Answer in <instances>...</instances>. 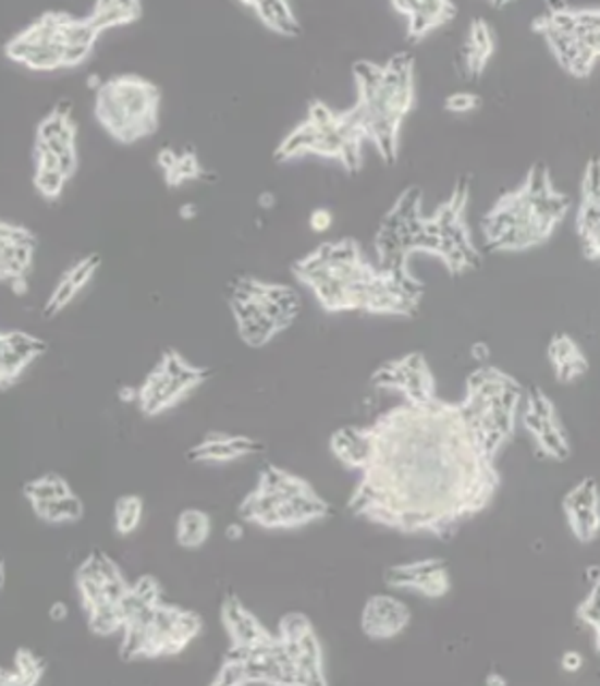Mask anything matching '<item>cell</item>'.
Wrapping results in <instances>:
<instances>
[{"label": "cell", "instance_id": "836d02e7", "mask_svg": "<svg viewBox=\"0 0 600 686\" xmlns=\"http://www.w3.org/2000/svg\"><path fill=\"white\" fill-rule=\"evenodd\" d=\"M212 532L210 515L201 509H185L176 519V543L183 549H200Z\"/></svg>", "mask_w": 600, "mask_h": 686}, {"label": "cell", "instance_id": "ac0fdd59", "mask_svg": "<svg viewBox=\"0 0 600 686\" xmlns=\"http://www.w3.org/2000/svg\"><path fill=\"white\" fill-rule=\"evenodd\" d=\"M384 584L391 590L412 592L423 599H442L453 588L449 564L442 558L393 564L384 571Z\"/></svg>", "mask_w": 600, "mask_h": 686}, {"label": "cell", "instance_id": "1f68e13d", "mask_svg": "<svg viewBox=\"0 0 600 686\" xmlns=\"http://www.w3.org/2000/svg\"><path fill=\"white\" fill-rule=\"evenodd\" d=\"M245 9L254 11L256 17L279 35L283 37H298L303 33V24L294 13V7L287 2H268V0H254V2H243Z\"/></svg>", "mask_w": 600, "mask_h": 686}, {"label": "cell", "instance_id": "3957f363", "mask_svg": "<svg viewBox=\"0 0 600 686\" xmlns=\"http://www.w3.org/2000/svg\"><path fill=\"white\" fill-rule=\"evenodd\" d=\"M467 206L469 176L460 179L453 194L429 215L423 210V192L407 187L378 225V265L387 271L409 274V260L416 254H429L453 277L480 269L482 254L467 223Z\"/></svg>", "mask_w": 600, "mask_h": 686}, {"label": "cell", "instance_id": "7bdbcfd3", "mask_svg": "<svg viewBox=\"0 0 600 686\" xmlns=\"http://www.w3.org/2000/svg\"><path fill=\"white\" fill-rule=\"evenodd\" d=\"M228 537L230 539H243V528H241V524H232L230 528H228Z\"/></svg>", "mask_w": 600, "mask_h": 686}, {"label": "cell", "instance_id": "7a4b0ae2", "mask_svg": "<svg viewBox=\"0 0 600 686\" xmlns=\"http://www.w3.org/2000/svg\"><path fill=\"white\" fill-rule=\"evenodd\" d=\"M294 277L314 292L325 311H360L369 316H416L425 283L371 262L354 238L322 243L292 265Z\"/></svg>", "mask_w": 600, "mask_h": 686}, {"label": "cell", "instance_id": "f35d334b", "mask_svg": "<svg viewBox=\"0 0 600 686\" xmlns=\"http://www.w3.org/2000/svg\"><path fill=\"white\" fill-rule=\"evenodd\" d=\"M480 103H482L480 95H476L472 90H457L444 99V110L451 114H467V112L478 110Z\"/></svg>", "mask_w": 600, "mask_h": 686}, {"label": "cell", "instance_id": "6da1fadb", "mask_svg": "<svg viewBox=\"0 0 600 686\" xmlns=\"http://www.w3.org/2000/svg\"><path fill=\"white\" fill-rule=\"evenodd\" d=\"M524 391L511 373L480 365L457 402L403 400L365 427L336 429L331 451L358 473L352 515L412 537L457 535L500 489L498 460L515 436Z\"/></svg>", "mask_w": 600, "mask_h": 686}, {"label": "cell", "instance_id": "60d3db41", "mask_svg": "<svg viewBox=\"0 0 600 686\" xmlns=\"http://www.w3.org/2000/svg\"><path fill=\"white\" fill-rule=\"evenodd\" d=\"M562 667H564L566 672H579V670L584 667V659H581V654H579V652H575V650L566 652V654H564V659H562Z\"/></svg>", "mask_w": 600, "mask_h": 686}, {"label": "cell", "instance_id": "9a60e30c", "mask_svg": "<svg viewBox=\"0 0 600 686\" xmlns=\"http://www.w3.org/2000/svg\"><path fill=\"white\" fill-rule=\"evenodd\" d=\"M522 425L532 442L534 457L540 462H566L573 453L566 425L555 402L540 389L530 387L524 391L519 411Z\"/></svg>", "mask_w": 600, "mask_h": 686}, {"label": "cell", "instance_id": "4fadbf2b", "mask_svg": "<svg viewBox=\"0 0 600 686\" xmlns=\"http://www.w3.org/2000/svg\"><path fill=\"white\" fill-rule=\"evenodd\" d=\"M69 13L48 11L11 37L4 46L9 61L30 71L73 69V50L68 33Z\"/></svg>", "mask_w": 600, "mask_h": 686}, {"label": "cell", "instance_id": "4dcf8cb0", "mask_svg": "<svg viewBox=\"0 0 600 686\" xmlns=\"http://www.w3.org/2000/svg\"><path fill=\"white\" fill-rule=\"evenodd\" d=\"M157 166L161 168L168 187H181L189 181H198L204 176L200 159L189 148L183 152H176L170 146L161 148L157 155Z\"/></svg>", "mask_w": 600, "mask_h": 686}, {"label": "cell", "instance_id": "ffe728a7", "mask_svg": "<svg viewBox=\"0 0 600 686\" xmlns=\"http://www.w3.org/2000/svg\"><path fill=\"white\" fill-rule=\"evenodd\" d=\"M562 511L571 535L590 546L600 537V487L592 477L575 482L562 498Z\"/></svg>", "mask_w": 600, "mask_h": 686}, {"label": "cell", "instance_id": "5b68a950", "mask_svg": "<svg viewBox=\"0 0 600 686\" xmlns=\"http://www.w3.org/2000/svg\"><path fill=\"white\" fill-rule=\"evenodd\" d=\"M416 61L409 52L393 54L384 63L358 61L352 68L356 84L354 110L367 132V139L378 148L382 161L393 166L400 155L401 127L414 110Z\"/></svg>", "mask_w": 600, "mask_h": 686}, {"label": "cell", "instance_id": "7402d4cb", "mask_svg": "<svg viewBox=\"0 0 600 686\" xmlns=\"http://www.w3.org/2000/svg\"><path fill=\"white\" fill-rule=\"evenodd\" d=\"M35 144L59 157L69 179L77 170V127L71 119V103L61 101L37 125Z\"/></svg>", "mask_w": 600, "mask_h": 686}, {"label": "cell", "instance_id": "bcb514c9", "mask_svg": "<svg viewBox=\"0 0 600 686\" xmlns=\"http://www.w3.org/2000/svg\"><path fill=\"white\" fill-rule=\"evenodd\" d=\"M487 683H502V685H504L506 681H504V678H500V676H491Z\"/></svg>", "mask_w": 600, "mask_h": 686}, {"label": "cell", "instance_id": "d6986e66", "mask_svg": "<svg viewBox=\"0 0 600 686\" xmlns=\"http://www.w3.org/2000/svg\"><path fill=\"white\" fill-rule=\"evenodd\" d=\"M35 252L37 236L28 228L11 221L0 223V277L20 296L28 290Z\"/></svg>", "mask_w": 600, "mask_h": 686}, {"label": "cell", "instance_id": "83f0119b", "mask_svg": "<svg viewBox=\"0 0 600 686\" xmlns=\"http://www.w3.org/2000/svg\"><path fill=\"white\" fill-rule=\"evenodd\" d=\"M547 360L560 384H573L581 380L590 369L588 354L568 333H555L551 338V342L547 345Z\"/></svg>", "mask_w": 600, "mask_h": 686}, {"label": "cell", "instance_id": "d4e9b609", "mask_svg": "<svg viewBox=\"0 0 600 686\" xmlns=\"http://www.w3.org/2000/svg\"><path fill=\"white\" fill-rule=\"evenodd\" d=\"M391 7L405 20V35L409 44L425 41L431 33L446 26L457 17V4L453 2H436V0H405V2H391Z\"/></svg>", "mask_w": 600, "mask_h": 686}, {"label": "cell", "instance_id": "8d00e7d4", "mask_svg": "<svg viewBox=\"0 0 600 686\" xmlns=\"http://www.w3.org/2000/svg\"><path fill=\"white\" fill-rule=\"evenodd\" d=\"M144 517V500L135 493L121 495L114 504V532L119 537H132Z\"/></svg>", "mask_w": 600, "mask_h": 686}, {"label": "cell", "instance_id": "d6a6232c", "mask_svg": "<svg viewBox=\"0 0 600 686\" xmlns=\"http://www.w3.org/2000/svg\"><path fill=\"white\" fill-rule=\"evenodd\" d=\"M46 674V661L33 650L20 648L9 667L2 670V685L33 686L39 685Z\"/></svg>", "mask_w": 600, "mask_h": 686}, {"label": "cell", "instance_id": "30bf717a", "mask_svg": "<svg viewBox=\"0 0 600 686\" xmlns=\"http://www.w3.org/2000/svg\"><path fill=\"white\" fill-rule=\"evenodd\" d=\"M161 90L155 82L123 73L99 84L95 117L99 125L121 144H134L159 130Z\"/></svg>", "mask_w": 600, "mask_h": 686}, {"label": "cell", "instance_id": "8992f818", "mask_svg": "<svg viewBox=\"0 0 600 686\" xmlns=\"http://www.w3.org/2000/svg\"><path fill=\"white\" fill-rule=\"evenodd\" d=\"M329 515L331 504L309 480L279 466H267L238 506L243 522L265 530H294Z\"/></svg>", "mask_w": 600, "mask_h": 686}, {"label": "cell", "instance_id": "52a82bcc", "mask_svg": "<svg viewBox=\"0 0 600 686\" xmlns=\"http://www.w3.org/2000/svg\"><path fill=\"white\" fill-rule=\"evenodd\" d=\"M365 142H369L367 132L354 106L333 110L325 101H314L309 106L307 119L277 146L274 161L287 163L307 155H316L341 163L347 174H356L363 168Z\"/></svg>", "mask_w": 600, "mask_h": 686}, {"label": "cell", "instance_id": "f6af8a7d", "mask_svg": "<svg viewBox=\"0 0 600 686\" xmlns=\"http://www.w3.org/2000/svg\"><path fill=\"white\" fill-rule=\"evenodd\" d=\"M260 203L265 205V208H270V206L274 205V196H270V194H265V196L260 198Z\"/></svg>", "mask_w": 600, "mask_h": 686}, {"label": "cell", "instance_id": "9c48e42d", "mask_svg": "<svg viewBox=\"0 0 600 686\" xmlns=\"http://www.w3.org/2000/svg\"><path fill=\"white\" fill-rule=\"evenodd\" d=\"M551 57L564 73L586 79L600 63V7L549 4L532 20Z\"/></svg>", "mask_w": 600, "mask_h": 686}, {"label": "cell", "instance_id": "e0dca14e", "mask_svg": "<svg viewBox=\"0 0 600 686\" xmlns=\"http://www.w3.org/2000/svg\"><path fill=\"white\" fill-rule=\"evenodd\" d=\"M371 384L380 391L400 393L405 402H427L438 395L433 371L423 352H407L387 360L371 373Z\"/></svg>", "mask_w": 600, "mask_h": 686}, {"label": "cell", "instance_id": "74e56055", "mask_svg": "<svg viewBox=\"0 0 600 686\" xmlns=\"http://www.w3.org/2000/svg\"><path fill=\"white\" fill-rule=\"evenodd\" d=\"M75 493L69 485V480L57 473H48L39 479L28 480L24 485V498L28 500V504H35V502H46V500H54V498H61V495H71Z\"/></svg>", "mask_w": 600, "mask_h": 686}, {"label": "cell", "instance_id": "484cf974", "mask_svg": "<svg viewBox=\"0 0 600 686\" xmlns=\"http://www.w3.org/2000/svg\"><path fill=\"white\" fill-rule=\"evenodd\" d=\"M260 453H265V444L256 438L232 436L225 431H208L198 444L187 451V460L196 464H228Z\"/></svg>", "mask_w": 600, "mask_h": 686}, {"label": "cell", "instance_id": "44dd1931", "mask_svg": "<svg viewBox=\"0 0 600 686\" xmlns=\"http://www.w3.org/2000/svg\"><path fill=\"white\" fill-rule=\"evenodd\" d=\"M579 206L575 217L577 236L581 252L588 260L600 265V157H590L581 185H579Z\"/></svg>", "mask_w": 600, "mask_h": 686}, {"label": "cell", "instance_id": "ab89813d", "mask_svg": "<svg viewBox=\"0 0 600 686\" xmlns=\"http://www.w3.org/2000/svg\"><path fill=\"white\" fill-rule=\"evenodd\" d=\"M333 225V212L329 208H316L311 215H309V228L316 232V234H322L327 230H331Z\"/></svg>", "mask_w": 600, "mask_h": 686}, {"label": "cell", "instance_id": "603a6c76", "mask_svg": "<svg viewBox=\"0 0 600 686\" xmlns=\"http://www.w3.org/2000/svg\"><path fill=\"white\" fill-rule=\"evenodd\" d=\"M412 624V610L393 595H371L360 612V630L371 641L400 637Z\"/></svg>", "mask_w": 600, "mask_h": 686}, {"label": "cell", "instance_id": "277c9868", "mask_svg": "<svg viewBox=\"0 0 600 686\" xmlns=\"http://www.w3.org/2000/svg\"><path fill=\"white\" fill-rule=\"evenodd\" d=\"M571 210V198L555 185L549 166L532 163L522 183L482 215L480 230L491 254H524L544 245Z\"/></svg>", "mask_w": 600, "mask_h": 686}, {"label": "cell", "instance_id": "8fae6325", "mask_svg": "<svg viewBox=\"0 0 600 686\" xmlns=\"http://www.w3.org/2000/svg\"><path fill=\"white\" fill-rule=\"evenodd\" d=\"M204 628L201 617L161 599L137 612L123 628L121 657L125 661L176 657L189 648Z\"/></svg>", "mask_w": 600, "mask_h": 686}, {"label": "cell", "instance_id": "4316f807", "mask_svg": "<svg viewBox=\"0 0 600 686\" xmlns=\"http://www.w3.org/2000/svg\"><path fill=\"white\" fill-rule=\"evenodd\" d=\"M221 622L223 628L230 635V648L228 650H245L256 644H260L270 635L267 626L254 616L238 597L230 595L223 599L221 605Z\"/></svg>", "mask_w": 600, "mask_h": 686}, {"label": "cell", "instance_id": "cb8c5ba5", "mask_svg": "<svg viewBox=\"0 0 600 686\" xmlns=\"http://www.w3.org/2000/svg\"><path fill=\"white\" fill-rule=\"evenodd\" d=\"M48 343L24 331H2L0 335V389L9 391L20 376L44 354Z\"/></svg>", "mask_w": 600, "mask_h": 686}, {"label": "cell", "instance_id": "f1b7e54d", "mask_svg": "<svg viewBox=\"0 0 600 686\" xmlns=\"http://www.w3.org/2000/svg\"><path fill=\"white\" fill-rule=\"evenodd\" d=\"M495 54V33L491 24L482 17H474L469 22L466 39L462 44V71L467 79L482 77L485 69L489 68Z\"/></svg>", "mask_w": 600, "mask_h": 686}, {"label": "cell", "instance_id": "ba28073f", "mask_svg": "<svg viewBox=\"0 0 600 686\" xmlns=\"http://www.w3.org/2000/svg\"><path fill=\"white\" fill-rule=\"evenodd\" d=\"M228 303L238 338L249 347H265L287 331L303 309V298L292 285L258 277H236L230 285Z\"/></svg>", "mask_w": 600, "mask_h": 686}, {"label": "cell", "instance_id": "e575fe53", "mask_svg": "<svg viewBox=\"0 0 600 686\" xmlns=\"http://www.w3.org/2000/svg\"><path fill=\"white\" fill-rule=\"evenodd\" d=\"M33 513L48 522V524H75L84 517V502L79 500L77 493H71V495H61V498H54V500H46V502H35L30 504Z\"/></svg>", "mask_w": 600, "mask_h": 686}, {"label": "cell", "instance_id": "5bb4252c", "mask_svg": "<svg viewBox=\"0 0 600 686\" xmlns=\"http://www.w3.org/2000/svg\"><path fill=\"white\" fill-rule=\"evenodd\" d=\"M208 378L210 369L189 363L176 350H166L137 389V408L144 416H159L185 402Z\"/></svg>", "mask_w": 600, "mask_h": 686}, {"label": "cell", "instance_id": "b9f144b4", "mask_svg": "<svg viewBox=\"0 0 600 686\" xmlns=\"http://www.w3.org/2000/svg\"><path fill=\"white\" fill-rule=\"evenodd\" d=\"M69 616L68 605L63 603V601H59V603H54L52 608H50V617L54 620V622H63L65 617Z\"/></svg>", "mask_w": 600, "mask_h": 686}, {"label": "cell", "instance_id": "ee69618b", "mask_svg": "<svg viewBox=\"0 0 600 686\" xmlns=\"http://www.w3.org/2000/svg\"><path fill=\"white\" fill-rule=\"evenodd\" d=\"M196 212H198L196 205H183V208H181V217H183V219H194Z\"/></svg>", "mask_w": 600, "mask_h": 686}, {"label": "cell", "instance_id": "f546056e", "mask_svg": "<svg viewBox=\"0 0 600 686\" xmlns=\"http://www.w3.org/2000/svg\"><path fill=\"white\" fill-rule=\"evenodd\" d=\"M101 267V256L99 254H90L82 260H77L71 269L65 271L61 277V281L57 283V287L52 290V294L48 296L46 305H44V316L46 318H54L59 316L69 303L93 281V277L97 274Z\"/></svg>", "mask_w": 600, "mask_h": 686}, {"label": "cell", "instance_id": "7c38bea8", "mask_svg": "<svg viewBox=\"0 0 600 686\" xmlns=\"http://www.w3.org/2000/svg\"><path fill=\"white\" fill-rule=\"evenodd\" d=\"M75 584L88 628L95 635L108 637L125 628V601L132 584L121 566L103 551L95 549L75 571Z\"/></svg>", "mask_w": 600, "mask_h": 686}, {"label": "cell", "instance_id": "2e32d148", "mask_svg": "<svg viewBox=\"0 0 600 686\" xmlns=\"http://www.w3.org/2000/svg\"><path fill=\"white\" fill-rule=\"evenodd\" d=\"M277 633L283 637L287 654L298 672V685H327L325 652L311 620L298 612L285 614L279 622Z\"/></svg>", "mask_w": 600, "mask_h": 686}, {"label": "cell", "instance_id": "d590c367", "mask_svg": "<svg viewBox=\"0 0 600 686\" xmlns=\"http://www.w3.org/2000/svg\"><path fill=\"white\" fill-rule=\"evenodd\" d=\"M586 577H588V592L577 605L575 614L581 624H586L592 630L595 650L600 657V566L592 564L586 571Z\"/></svg>", "mask_w": 600, "mask_h": 686}]
</instances>
